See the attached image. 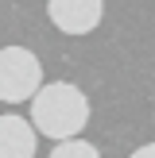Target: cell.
I'll return each instance as SVG.
<instances>
[{
    "label": "cell",
    "instance_id": "obj_6",
    "mask_svg": "<svg viewBox=\"0 0 155 158\" xmlns=\"http://www.w3.org/2000/svg\"><path fill=\"white\" fill-rule=\"evenodd\" d=\"M128 158H155V143H144V147H136Z\"/></svg>",
    "mask_w": 155,
    "mask_h": 158
},
{
    "label": "cell",
    "instance_id": "obj_3",
    "mask_svg": "<svg viewBox=\"0 0 155 158\" xmlns=\"http://www.w3.org/2000/svg\"><path fill=\"white\" fill-rule=\"evenodd\" d=\"M46 19L62 35H89L105 19V0H46Z\"/></svg>",
    "mask_w": 155,
    "mask_h": 158
},
{
    "label": "cell",
    "instance_id": "obj_2",
    "mask_svg": "<svg viewBox=\"0 0 155 158\" xmlns=\"http://www.w3.org/2000/svg\"><path fill=\"white\" fill-rule=\"evenodd\" d=\"M43 89V62L27 46H0V100L23 104Z\"/></svg>",
    "mask_w": 155,
    "mask_h": 158
},
{
    "label": "cell",
    "instance_id": "obj_5",
    "mask_svg": "<svg viewBox=\"0 0 155 158\" xmlns=\"http://www.w3.org/2000/svg\"><path fill=\"white\" fill-rule=\"evenodd\" d=\"M51 158H101V151L89 139H66V143H54Z\"/></svg>",
    "mask_w": 155,
    "mask_h": 158
},
{
    "label": "cell",
    "instance_id": "obj_4",
    "mask_svg": "<svg viewBox=\"0 0 155 158\" xmlns=\"http://www.w3.org/2000/svg\"><path fill=\"white\" fill-rule=\"evenodd\" d=\"M39 135L31 127V120L4 112L0 116V158H35Z\"/></svg>",
    "mask_w": 155,
    "mask_h": 158
},
{
    "label": "cell",
    "instance_id": "obj_1",
    "mask_svg": "<svg viewBox=\"0 0 155 158\" xmlns=\"http://www.w3.org/2000/svg\"><path fill=\"white\" fill-rule=\"evenodd\" d=\"M85 123H89V97L74 81H51L31 97V127H35V135L66 143V139H82Z\"/></svg>",
    "mask_w": 155,
    "mask_h": 158
}]
</instances>
